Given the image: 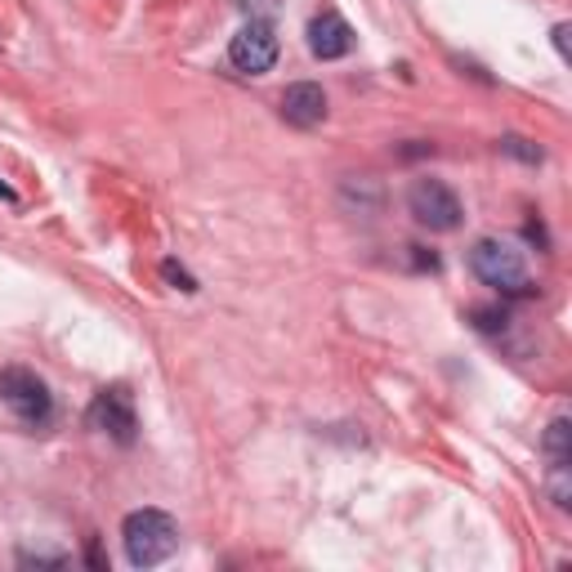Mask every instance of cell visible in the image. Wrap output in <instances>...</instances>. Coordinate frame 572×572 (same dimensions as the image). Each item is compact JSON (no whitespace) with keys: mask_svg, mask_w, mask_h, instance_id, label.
<instances>
[{"mask_svg":"<svg viewBox=\"0 0 572 572\" xmlns=\"http://www.w3.org/2000/svg\"><path fill=\"white\" fill-rule=\"evenodd\" d=\"M121 541H126V559L134 568H157L179 546V523L166 510H134L121 523Z\"/></svg>","mask_w":572,"mask_h":572,"instance_id":"6da1fadb","label":"cell"},{"mask_svg":"<svg viewBox=\"0 0 572 572\" xmlns=\"http://www.w3.org/2000/svg\"><path fill=\"white\" fill-rule=\"evenodd\" d=\"M469 269L484 286H497L501 296H533V277L528 264H523V251L514 242H501V237H484L469 251Z\"/></svg>","mask_w":572,"mask_h":572,"instance_id":"7a4b0ae2","label":"cell"},{"mask_svg":"<svg viewBox=\"0 0 572 572\" xmlns=\"http://www.w3.org/2000/svg\"><path fill=\"white\" fill-rule=\"evenodd\" d=\"M0 403H5L27 425L50 420V412H55L50 385H45V380L36 371H27V367H5V371H0Z\"/></svg>","mask_w":572,"mask_h":572,"instance_id":"3957f363","label":"cell"},{"mask_svg":"<svg viewBox=\"0 0 572 572\" xmlns=\"http://www.w3.org/2000/svg\"><path fill=\"white\" fill-rule=\"evenodd\" d=\"M407 206H412L416 224L429 228V233H452V228H461V215H465L461 198L443 179H416L412 193H407Z\"/></svg>","mask_w":572,"mask_h":572,"instance_id":"277c9868","label":"cell"},{"mask_svg":"<svg viewBox=\"0 0 572 572\" xmlns=\"http://www.w3.org/2000/svg\"><path fill=\"white\" fill-rule=\"evenodd\" d=\"M85 420H90V429H99V434H108V439H112V443H121V448H130V443H134V434H139L134 398H130V390H121V385H112V390H99V394H94V403H90Z\"/></svg>","mask_w":572,"mask_h":572,"instance_id":"5b68a950","label":"cell"},{"mask_svg":"<svg viewBox=\"0 0 572 572\" xmlns=\"http://www.w3.org/2000/svg\"><path fill=\"white\" fill-rule=\"evenodd\" d=\"M228 63L247 76H264L277 63V32L269 19H251L228 45Z\"/></svg>","mask_w":572,"mask_h":572,"instance_id":"8992f818","label":"cell"},{"mask_svg":"<svg viewBox=\"0 0 572 572\" xmlns=\"http://www.w3.org/2000/svg\"><path fill=\"white\" fill-rule=\"evenodd\" d=\"M309 50H313V59H322V63L345 59V55L354 50L349 23H345L341 14H318V19L309 23Z\"/></svg>","mask_w":572,"mask_h":572,"instance_id":"52a82bcc","label":"cell"},{"mask_svg":"<svg viewBox=\"0 0 572 572\" xmlns=\"http://www.w3.org/2000/svg\"><path fill=\"white\" fill-rule=\"evenodd\" d=\"M282 117L291 121V126H318V121L326 117V94H322V85H313V81L286 85V94H282Z\"/></svg>","mask_w":572,"mask_h":572,"instance_id":"ba28073f","label":"cell"},{"mask_svg":"<svg viewBox=\"0 0 572 572\" xmlns=\"http://www.w3.org/2000/svg\"><path fill=\"white\" fill-rule=\"evenodd\" d=\"M541 448H546L550 461H572V420H568V416H555V420L546 425Z\"/></svg>","mask_w":572,"mask_h":572,"instance_id":"9c48e42d","label":"cell"},{"mask_svg":"<svg viewBox=\"0 0 572 572\" xmlns=\"http://www.w3.org/2000/svg\"><path fill=\"white\" fill-rule=\"evenodd\" d=\"M568 461H550V497H555V505L559 510H568L572 505V479H568Z\"/></svg>","mask_w":572,"mask_h":572,"instance_id":"30bf717a","label":"cell"},{"mask_svg":"<svg viewBox=\"0 0 572 572\" xmlns=\"http://www.w3.org/2000/svg\"><path fill=\"white\" fill-rule=\"evenodd\" d=\"M501 153H505V157H519V162H528V166L541 162V148H533V143L519 139V134H505V139H501Z\"/></svg>","mask_w":572,"mask_h":572,"instance_id":"8fae6325","label":"cell"},{"mask_svg":"<svg viewBox=\"0 0 572 572\" xmlns=\"http://www.w3.org/2000/svg\"><path fill=\"white\" fill-rule=\"evenodd\" d=\"M505 322H510L505 309H474V326H479V331H501Z\"/></svg>","mask_w":572,"mask_h":572,"instance_id":"7c38bea8","label":"cell"},{"mask_svg":"<svg viewBox=\"0 0 572 572\" xmlns=\"http://www.w3.org/2000/svg\"><path fill=\"white\" fill-rule=\"evenodd\" d=\"M162 277H166V282H175V291H198V282L188 277V273H183L175 260H166V264H162Z\"/></svg>","mask_w":572,"mask_h":572,"instance_id":"4fadbf2b","label":"cell"},{"mask_svg":"<svg viewBox=\"0 0 572 572\" xmlns=\"http://www.w3.org/2000/svg\"><path fill=\"white\" fill-rule=\"evenodd\" d=\"M568 36H572V27H568V23H555V50H559L563 63H572V40H568Z\"/></svg>","mask_w":572,"mask_h":572,"instance_id":"5bb4252c","label":"cell"},{"mask_svg":"<svg viewBox=\"0 0 572 572\" xmlns=\"http://www.w3.org/2000/svg\"><path fill=\"white\" fill-rule=\"evenodd\" d=\"M0 198H5V202H19V193H14L10 183H0Z\"/></svg>","mask_w":572,"mask_h":572,"instance_id":"9a60e30c","label":"cell"}]
</instances>
